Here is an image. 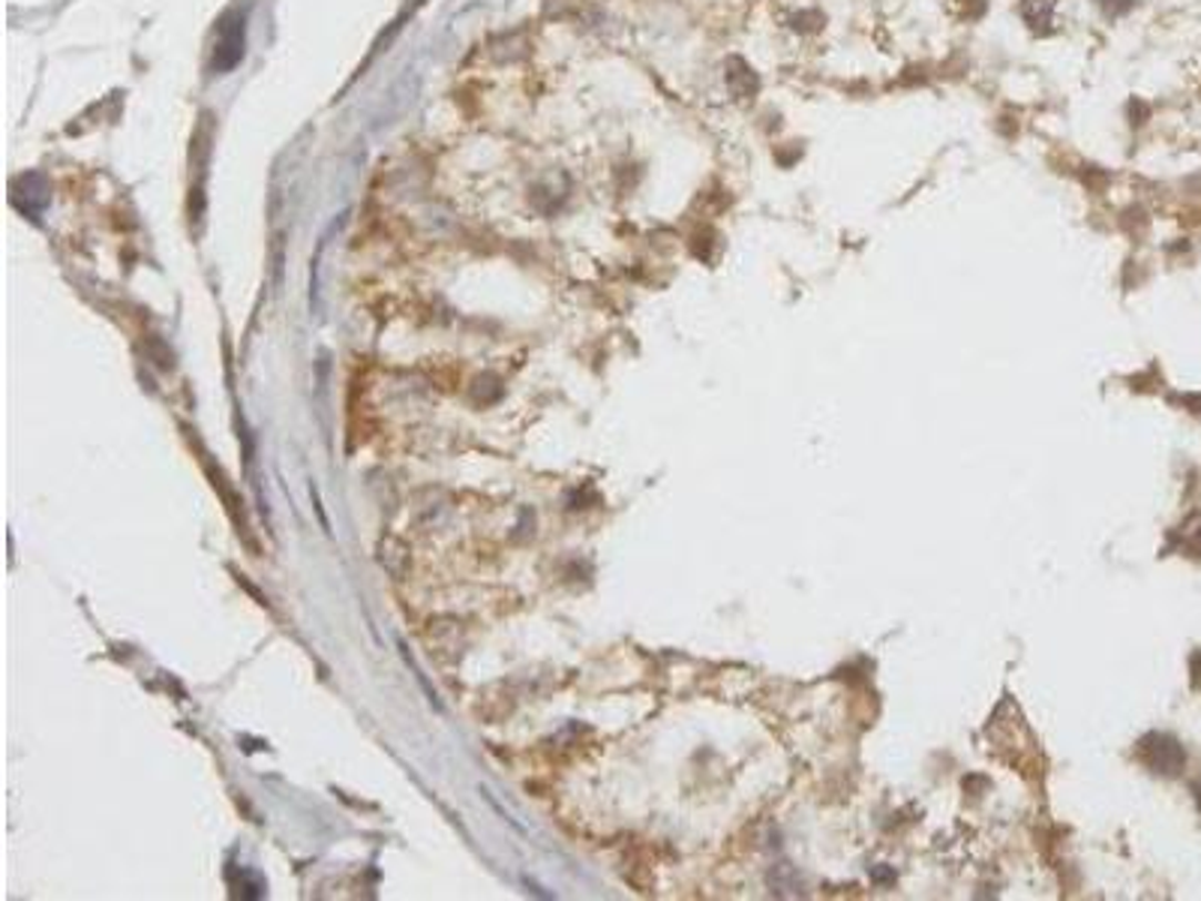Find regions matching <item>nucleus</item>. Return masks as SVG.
Wrapping results in <instances>:
<instances>
[{
    "instance_id": "nucleus-1",
    "label": "nucleus",
    "mask_w": 1201,
    "mask_h": 901,
    "mask_svg": "<svg viewBox=\"0 0 1201 901\" xmlns=\"http://www.w3.org/2000/svg\"><path fill=\"white\" fill-rule=\"evenodd\" d=\"M1141 758L1153 772H1162V776H1174L1183 767L1181 746L1174 739L1160 737V733H1153V737L1141 742Z\"/></svg>"
}]
</instances>
